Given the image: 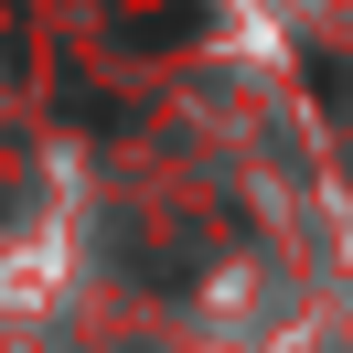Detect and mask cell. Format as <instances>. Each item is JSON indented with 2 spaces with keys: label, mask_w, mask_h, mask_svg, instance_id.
I'll return each mask as SVG.
<instances>
[{
  "label": "cell",
  "mask_w": 353,
  "mask_h": 353,
  "mask_svg": "<svg viewBox=\"0 0 353 353\" xmlns=\"http://www.w3.org/2000/svg\"><path fill=\"white\" fill-rule=\"evenodd\" d=\"M108 32H118V43H139V54L193 43V32H203V0H108Z\"/></svg>",
  "instance_id": "1"
}]
</instances>
